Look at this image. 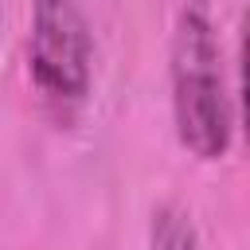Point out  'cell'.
Here are the masks:
<instances>
[{
	"label": "cell",
	"instance_id": "obj_2",
	"mask_svg": "<svg viewBox=\"0 0 250 250\" xmlns=\"http://www.w3.org/2000/svg\"><path fill=\"white\" fill-rule=\"evenodd\" d=\"M27 74L43 105L59 121H74L94 82V35L78 0H31Z\"/></svg>",
	"mask_w": 250,
	"mask_h": 250
},
{
	"label": "cell",
	"instance_id": "obj_4",
	"mask_svg": "<svg viewBox=\"0 0 250 250\" xmlns=\"http://www.w3.org/2000/svg\"><path fill=\"white\" fill-rule=\"evenodd\" d=\"M238 117H242V137H246V152H250V4L242 12V27H238Z\"/></svg>",
	"mask_w": 250,
	"mask_h": 250
},
{
	"label": "cell",
	"instance_id": "obj_1",
	"mask_svg": "<svg viewBox=\"0 0 250 250\" xmlns=\"http://www.w3.org/2000/svg\"><path fill=\"white\" fill-rule=\"evenodd\" d=\"M172 125L195 160H223L234 137V98L223 70V43L207 0H184L168 47Z\"/></svg>",
	"mask_w": 250,
	"mask_h": 250
},
{
	"label": "cell",
	"instance_id": "obj_3",
	"mask_svg": "<svg viewBox=\"0 0 250 250\" xmlns=\"http://www.w3.org/2000/svg\"><path fill=\"white\" fill-rule=\"evenodd\" d=\"M148 250H199V230L180 203H160L152 211Z\"/></svg>",
	"mask_w": 250,
	"mask_h": 250
}]
</instances>
